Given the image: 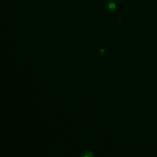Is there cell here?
Returning a JSON list of instances; mask_svg holds the SVG:
<instances>
[{
	"instance_id": "7a4b0ae2",
	"label": "cell",
	"mask_w": 157,
	"mask_h": 157,
	"mask_svg": "<svg viewBox=\"0 0 157 157\" xmlns=\"http://www.w3.org/2000/svg\"><path fill=\"white\" fill-rule=\"evenodd\" d=\"M81 157H93L92 153L90 152H85L81 156Z\"/></svg>"
},
{
	"instance_id": "3957f363",
	"label": "cell",
	"mask_w": 157,
	"mask_h": 157,
	"mask_svg": "<svg viewBox=\"0 0 157 157\" xmlns=\"http://www.w3.org/2000/svg\"><path fill=\"white\" fill-rule=\"evenodd\" d=\"M119 1H122V0H119Z\"/></svg>"
},
{
	"instance_id": "6da1fadb",
	"label": "cell",
	"mask_w": 157,
	"mask_h": 157,
	"mask_svg": "<svg viewBox=\"0 0 157 157\" xmlns=\"http://www.w3.org/2000/svg\"><path fill=\"white\" fill-rule=\"evenodd\" d=\"M106 8H107V9L110 11V12H114L116 10V8H117V6H116V4L114 2H109L108 3H107V5H106Z\"/></svg>"
}]
</instances>
